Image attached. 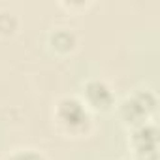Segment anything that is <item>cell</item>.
<instances>
[{"instance_id": "3", "label": "cell", "mask_w": 160, "mask_h": 160, "mask_svg": "<svg viewBox=\"0 0 160 160\" xmlns=\"http://www.w3.org/2000/svg\"><path fill=\"white\" fill-rule=\"evenodd\" d=\"M134 145L145 160H156V128L143 124L134 132Z\"/></svg>"}, {"instance_id": "4", "label": "cell", "mask_w": 160, "mask_h": 160, "mask_svg": "<svg viewBox=\"0 0 160 160\" xmlns=\"http://www.w3.org/2000/svg\"><path fill=\"white\" fill-rule=\"evenodd\" d=\"M85 94H87V100L94 106V108H109L111 102H113V94L109 91V87L102 81H89L87 87H85Z\"/></svg>"}, {"instance_id": "2", "label": "cell", "mask_w": 160, "mask_h": 160, "mask_svg": "<svg viewBox=\"0 0 160 160\" xmlns=\"http://www.w3.org/2000/svg\"><path fill=\"white\" fill-rule=\"evenodd\" d=\"M57 117L68 128H79V126H83L89 121V115H87L85 108L81 106V102L75 100V98L60 100L58 108H57Z\"/></svg>"}, {"instance_id": "6", "label": "cell", "mask_w": 160, "mask_h": 160, "mask_svg": "<svg viewBox=\"0 0 160 160\" xmlns=\"http://www.w3.org/2000/svg\"><path fill=\"white\" fill-rule=\"evenodd\" d=\"M8 160H43L38 152H32V151H21V152H15L13 156H10Z\"/></svg>"}, {"instance_id": "1", "label": "cell", "mask_w": 160, "mask_h": 160, "mask_svg": "<svg viewBox=\"0 0 160 160\" xmlns=\"http://www.w3.org/2000/svg\"><path fill=\"white\" fill-rule=\"evenodd\" d=\"M154 106H156L154 96H152L149 91H141V92H138L136 96L128 98V100L122 104L121 115H122V119H124L126 122L138 124V122H141V121L149 115V111L154 109Z\"/></svg>"}, {"instance_id": "5", "label": "cell", "mask_w": 160, "mask_h": 160, "mask_svg": "<svg viewBox=\"0 0 160 160\" xmlns=\"http://www.w3.org/2000/svg\"><path fill=\"white\" fill-rule=\"evenodd\" d=\"M51 42H53V45H55L57 49H62V51H66V49H72V47H73V42H75V38H73V34H72V32H68V30L60 28V30H57V32L53 34Z\"/></svg>"}]
</instances>
